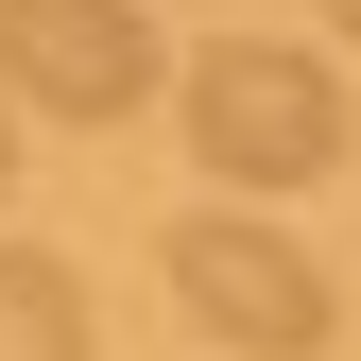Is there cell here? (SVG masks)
<instances>
[{
	"label": "cell",
	"instance_id": "1",
	"mask_svg": "<svg viewBox=\"0 0 361 361\" xmlns=\"http://www.w3.org/2000/svg\"><path fill=\"white\" fill-rule=\"evenodd\" d=\"M190 155H207V190H310V172H344V69L276 52V35H207L190 52Z\"/></svg>",
	"mask_w": 361,
	"mask_h": 361
},
{
	"label": "cell",
	"instance_id": "2",
	"mask_svg": "<svg viewBox=\"0 0 361 361\" xmlns=\"http://www.w3.org/2000/svg\"><path fill=\"white\" fill-rule=\"evenodd\" d=\"M172 310H190L207 344H241V361H327V258L293 241V224H258V207H190L172 224Z\"/></svg>",
	"mask_w": 361,
	"mask_h": 361
},
{
	"label": "cell",
	"instance_id": "3",
	"mask_svg": "<svg viewBox=\"0 0 361 361\" xmlns=\"http://www.w3.org/2000/svg\"><path fill=\"white\" fill-rule=\"evenodd\" d=\"M155 69V0H0V86L35 121H138Z\"/></svg>",
	"mask_w": 361,
	"mask_h": 361
},
{
	"label": "cell",
	"instance_id": "4",
	"mask_svg": "<svg viewBox=\"0 0 361 361\" xmlns=\"http://www.w3.org/2000/svg\"><path fill=\"white\" fill-rule=\"evenodd\" d=\"M0 361H86V276L0 241Z\"/></svg>",
	"mask_w": 361,
	"mask_h": 361
},
{
	"label": "cell",
	"instance_id": "5",
	"mask_svg": "<svg viewBox=\"0 0 361 361\" xmlns=\"http://www.w3.org/2000/svg\"><path fill=\"white\" fill-rule=\"evenodd\" d=\"M327 35H344V52H361V0H327Z\"/></svg>",
	"mask_w": 361,
	"mask_h": 361
},
{
	"label": "cell",
	"instance_id": "6",
	"mask_svg": "<svg viewBox=\"0 0 361 361\" xmlns=\"http://www.w3.org/2000/svg\"><path fill=\"white\" fill-rule=\"evenodd\" d=\"M0 190H18V138H0Z\"/></svg>",
	"mask_w": 361,
	"mask_h": 361
}]
</instances>
